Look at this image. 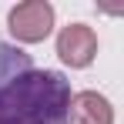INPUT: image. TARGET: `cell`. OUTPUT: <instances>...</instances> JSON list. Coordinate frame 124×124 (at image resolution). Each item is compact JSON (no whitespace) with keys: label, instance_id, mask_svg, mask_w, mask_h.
<instances>
[{"label":"cell","instance_id":"obj_1","mask_svg":"<svg viewBox=\"0 0 124 124\" xmlns=\"http://www.w3.org/2000/svg\"><path fill=\"white\" fill-rule=\"evenodd\" d=\"M70 81L37 70L30 54L0 44V124H67Z\"/></svg>","mask_w":124,"mask_h":124},{"label":"cell","instance_id":"obj_2","mask_svg":"<svg viewBox=\"0 0 124 124\" xmlns=\"http://www.w3.org/2000/svg\"><path fill=\"white\" fill-rule=\"evenodd\" d=\"M7 30L17 44H40L54 30V7L47 0H23L10 7L7 14Z\"/></svg>","mask_w":124,"mask_h":124},{"label":"cell","instance_id":"obj_3","mask_svg":"<svg viewBox=\"0 0 124 124\" xmlns=\"http://www.w3.org/2000/svg\"><path fill=\"white\" fill-rule=\"evenodd\" d=\"M57 57L74 70L91 67L97 57V34L87 23H67L57 34Z\"/></svg>","mask_w":124,"mask_h":124},{"label":"cell","instance_id":"obj_4","mask_svg":"<svg viewBox=\"0 0 124 124\" xmlns=\"http://www.w3.org/2000/svg\"><path fill=\"white\" fill-rule=\"evenodd\" d=\"M67 124H114V107L97 91L70 94L67 104Z\"/></svg>","mask_w":124,"mask_h":124}]
</instances>
